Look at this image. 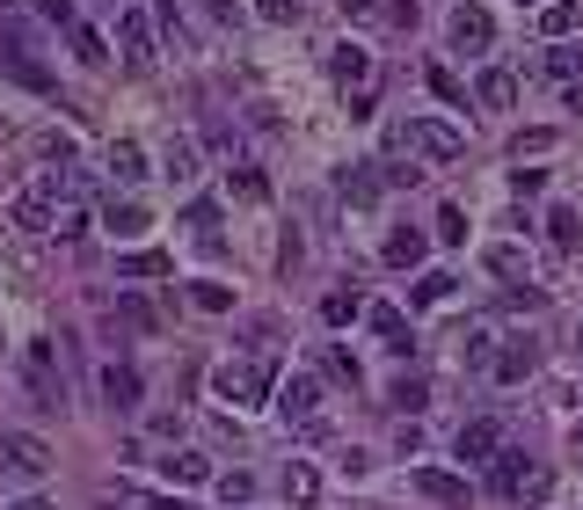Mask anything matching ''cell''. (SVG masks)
I'll list each match as a JSON object with an SVG mask.
<instances>
[{
	"mask_svg": "<svg viewBox=\"0 0 583 510\" xmlns=\"http://www.w3.org/2000/svg\"><path fill=\"white\" fill-rule=\"evenodd\" d=\"M212 394L234 401V409H263L270 394H277V364L270 358H226V364H212Z\"/></svg>",
	"mask_w": 583,
	"mask_h": 510,
	"instance_id": "obj_1",
	"label": "cell"
},
{
	"mask_svg": "<svg viewBox=\"0 0 583 510\" xmlns=\"http://www.w3.org/2000/svg\"><path fill=\"white\" fill-rule=\"evenodd\" d=\"M73 190V175L66 169H45L29 190H15L8 197V219L23 226V234H59V197Z\"/></svg>",
	"mask_w": 583,
	"mask_h": 510,
	"instance_id": "obj_2",
	"label": "cell"
},
{
	"mask_svg": "<svg viewBox=\"0 0 583 510\" xmlns=\"http://www.w3.org/2000/svg\"><path fill=\"white\" fill-rule=\"evenodd\" d=\"M394 153H409V161H460L467 153V132H452L445 117H409V124H394Z\"/></svg>",
	"mask_w": 583,
	"mask_h": 510,
	"instance_id": "obj_3",
	"label": "cell"
},
{
	"mask_svg": "<svg viewBox=\"0 0 583 510\" xmlns=\"http://www.w3.org/2000/svg\"><path fill=\"white\" fill-rule=\"evenodd\" d=\"M0 474L23 482V488H37L51 474V445L37 431H0Z\"/></svg>",
	"mask_w": 583,
	"mask_h": 510,
	"instance_id": "obj_4",
	"label": "cell"
},
{
	"mask_svg": "<svg viewBox=\"0 0 583 510\" xmlns=\"http://www.w3.org/2000/svg\"><path fill=\"white\" fill-rule=\"evenodd\" d=\"M23 380H29V394H37V409H59V401H66V372H59V350H51L45 336L23 343Z\"/></svg>",
	"mask_w": 583,
	"mask_h": 510,
	"instance_id": "obj_5",
	"label": "cell"
},
{
	"mask_svg": "<svg viewBox=\"0 0 583 510\" xmlns=\"http://www.w3.org/2000/svg\"><path fill=\"white\" fill-rule=\"evenodd\" d=\"M445 37H452V51H467V59H482V51L496 45V15H488L482 0H460V8L445 15Z\"/></svg>",
	"mask_w": 583,
	"mask_h": 510,
	"instance_id": "obj_6",
	"label": "cell"
},
{
	"mask_svg": "<svg viewBox=\"0 0 583 510\" xmlns=\"http://www.w3.org/2000/svg\"><path fill=\"white\" fill-rule=\"evenodd\" d=\"M0 80H15V88H29V96H51V88H59L51 66L29 45H0Z\"/></svg>",
	"mask_w": 583,
	"mask_h": 510,
	"instance_id": "obj_7",
	"label": "cell"
},
{
	"mask_svg": "<svg viewBox=\"0 0 583 510\" xmlns=\"http://www.w3.org/2000/svg\"><path fill=\"white\" fill-rule=\"evenodd\" d=\"M270 409L285 415V423H314V415H321V380H314V372H292L285 387L270 394Z\"/></svg>",
	"mask_w": 583,
	"mask_h": 510,
	"instance_id": "obj_8",
	"label": "cell"
},
{
	"mask_svg": "<svg viewBox=\"0 0 583 510\" xmlns=\"http://www.w3.org/2000/svg\"><path fill=\"white\" fill-rule=\"evenodd\" d=\"M409 488L423 496V503H437V510H467V482L460 474H445V467H415Z\"/></svg>",
	"mask_w": 583,
	"mask_h": 510,
	"instance_id": "obj_9",
	"label": "cell"
},
{
	"mask_svg": "<svg viewBox=\"0 0 583 510\" xmlns=\"http://www.w3.org/2000/svg\"><path fill=\"white\" fill-rule=\"evenodd\" d=\"M539 467H533V452H518V445H504L496 460H488V488L496 496H525V482H533Z\"/></svg>",
	"mask_w": 583,
	"mask_h": 510,
	"instance_id": "obj_10",
	"label": "cell"
},
{
	"mask_svg": "<svg viewBox=\"0 0 583 510\" xmlns=\"http://www.w3.org/2000/svg\"><path fill=\"white\" fill-rule=\"evenodd\" d=\"M488 372H496L504 387H518V380H533V372H539V343H533V336H510L504 350L488 358Z\"/></svg>",
	"mask_w": 583,
	"mask_h": 510,
	"instance_id": "obj_11",
	"label": "cell"
},
{
	"mask_svg": "<svg viewBox=\"0 0 583 510\" xmlns=\"http://www.w3.org/2000/svg\"><path fill=\"white\" fill-rule=\"evenodd\" d=\"M364 321H372V336H380V350H394V358H415V328L401 307H364Z\"/></svg>",
	"mask_w": 583,
	"mask_h": 510,
	"instance_id": "obj_12",
	"label": "cell"
},
{
	"mask_svg": "<svg viewBox=\"0 0 583 510\" xmlns=\"http://www.w3.org/2000/svg\"><path fill=\"white\" fill-rule=\"evenodd\" d=\"M452 452H460V460H496V452H504V423H496V415H474V423H460Z\"/></svg>",
	"mask_w": 583,
	"mask_h": 510,
	"instance_id": "obj_13",
	"label": "cell"
},
{
	"mask_svg": "<svg viewBox=\"0 0 583 510\" xmlns=\"http://www.w3.org/2000/svg\"><path fill=\"white\" fill-rule=\"evenodd\" d=\"M482 270H488V277H510V285H533V256H525L518 241L482 248Z\"/></svg>",
	"mask_w": 583,
	"mask_h": 510,
	"instance_id": "obj_14",
	"label": "cell"
},
{
	"mask_svg": "<svg viewBox=\"0 0 583 510\" xmlns=\"http://www.w3.org/2000/svg\"><path fill=\"white\" fill-rule=\"evenodd\" d=\"M380 190H387V175H372V161H358V169L336 175V197H343V204H380Z\"/></svg>",
	"mask_w": 583,
	"mask_h": 510,
	"instance_id": "obj_15",
	"label": "cell"
},
{
	"mask_svg": "<svg viewBox=\"0 0 583 510\" xmlns=\"http://www.w3.org/2000/svg\"><path fill=\"white\" fill-rule=\"evenodd\" d=\"M117 45H124V59H132V66H146V59H153V23H146L139 8H124V15H117Z\"/></svg>",
	"mask_w": 583,
	"mask_h": 510,
	"instance_id": "obj_16",
	"label": "cell"
},
{
	"mask_svg": "<svg viewBox=\"0 0 583 510\" xmlns=\"http://www.w3.org/2000/svg\"><path fill=\"white\" fill-rule=\"evenodd\" d=\"M139 394H146V380L132 364H102V401L110 409H139Z\"/></svg>",
	"mask_w": 583,
	"mask_h": 510,
	"instance_id": "obj_17",
	"label": "cell"
},
{
	"mask_svg": "<svg viewBox=\"0 0 583 510\" xmlns=\"http://www.w3.org/2000/svg\"><path fill=\"white\" fill-rule=\"evenodd\" d=\"M102 226H110L117 241H139L146 234V204L139 197H110V204H102Z\"/></svg>",
	"mask_w": 583,
	"mask_h": 510,
	"instance_id": "obj_18",
	"label": "cell"
},
{
	"mask_svg": "<svg viewBox=\"0 0 583 510\" xmlns=\"http://www.w3.org/2000/svg\"><path fill=\"white\" fill-rule=\"evenodd\" d=\"M380 256H387L394 270H415V263H423V256H431V241H423L415 226H394V234H387V248H380Z\"/></svg>",
	"mask_w": 583,
	"mask_h": 510,
	"instance_id": "obj_19",
	"label": "cell"
},
{
	"mask_svg": "<svg viewBox=\"0 0 583 510\" xmlns=\"http://www.w3.org/2000/svg\"><path fill=\"white\" fill-rule=\"evenodd\" d=\"M474 96H482V110H510V102H518V80H510L504 66H488L482 80H474Z\"/></svg>",
	"mask_w": 583,
	"mask_h": 510,
	"instance_id": "obj_20",
	"label": "cell"
},
{
	"mask_svg": "<svg viewBox=\"0 0 583 510\" xmlns=\"http://www.w3.org/2000/svg\"><path fill=\"white\" fill-rule=\"evenodd\" d=\"M153 467H161L169 482H183V488H190V482H212V460H204V452H169V460H153Z\"/></svg>",
	"mask_w": 583,
	"mask_h": 510,
	"instance_id": "obj_21",
	"label": "cell"
},
{
	"mask_svg": "<svg viewBox=\"0 0 583 510\" xmlns=\"http://www.w3.org/2000/svg\"><path fill=\"white\" fill-rule=\"evenodd\" d=\"M161 175H169L175 190H183V183H197V146H190V139H169V153H161Z\"/></svg>",
	"mask_w": 583,
	"mask_h": 510,
	"instance_id": "obj_22",
	"label": "cell"
},
{
	"mask_svg": "<svg viewBox=\"0 0 583 510\" xmlns=\"http://www.w3.org/2000/svg\"><path fill=\"white\" fill-rule=\"evenodd\" d=\"M364 314V291L350 285V291H328V299H321V321H328V328H350V321Z\"/></svg>",
	"mask_w": 583,
	"mask_h": 510,
	"instance_id": "obj_23",
	"label": "cell"
},
{
	"mask_svg": "<svg viewBox=\"0 0 583 510\" xmlns=\"http://www.w3.org/2000/svg\"><path fill=\"white\" fill-rule=\"evenodd\" d=\"M117 321H124V328H139V336H161V314L146 307L139 291H117Z\"/></svg>",
	"mask_w": 583,
	"mask_h": 510,
	"instance_id": "obj_24",
	"label": "cell"
},
{
	"mask_svg": "<svg viewBox=\"0 0 583 510\" xmlns=\"http://www.w3.org/2000/svg\"><path fill=\"white\" fill-rule=\"evenodd\" d=\"M328 73H336L343 88H350V80H372V59H364L358 45H336V51H328Z\"/></svg>",
	"mask_w": 583,
	"mask_h": 510,
	"instance_id": "obj_25",
	"label": "cell"
},
{
	"mask_svg": "<svg viewBox=\"0 0 583 510\" xmlns=\"http://www.w3.org/2000/svg\"><path fill=\"white\" fill-rule=\"evenodd\" d=\"M547 234H555L561 256H569V248H583V219H576V204H555V212H547Z\"/></svg>",
	"mask_w": 583,
	"mask_h": 510,
	"instance_id": "obj_26",
	"label": "cell"
},
{
	"mask_svg": "<svg viewBox=\"0 0 583 510\" xmlns=\"http://www.w3.org/2000/svg\"><path fill=\"white\" fill-rule=\"evenodd\" d=\"M423 401H431V387H423L415 372H401V380H394V387H387V409H394V415H415V409H423Z\"/></svg>",
	"mask_w": 583,
	"mask_h": 510,
	"instance_id": "obj_27",
	"label": "cell"
},
{
	"mask_svg": "<svg viewBox=\"0 0 583 510\" xmlns=\"http://www.w3.org/2000/svg\"><path fill=\"white\" fill-rule=\"evenodd\" d=\"M117 277H169V256L161 248H132V256H117Z\"/></svg>",
	"mask_w": 583,
	"mask_h": 510,
	"instance_id": "obj_28",
	"label": "cell"
},
{
	"mask_svg": "<svg viewBox=\"0 0 583 510\" xmlns=\"http://www.w3.org/2000/svg\"><path fill=\"white\" fill-rule=\"evenodd\" d=\"M190 307H204V314H234V285H219V277H197V285H190Z\"/></svg>",
	"mask_w": 583,
	"mask_h": 510,
	"instance_id": "obj_29",
	"label": "cell"
},
{
	"mask_svg": "<svg viewBox=\"0 0 583 510\" xmlns=\"http://www.w3.org/2000/svg\"><path fill=\"white\" fill-rule=\"evenodd\" d=\"M285 496H292V503H299V510H307V503H314V496H321V474H314V467H307V460H292V467H285Z\"/></svg>",
	"mask_w": 583,
	"mask_h": 510,
	"instance_id": "obj_30",
	"label": "cell"
},
{
	"mask_svg": "<svg viewBox=\"0 0 583 510\" xmlns=\"http://www.w3.org/2000/svg\"><path fill=\"white\" fill-rule=\"evenodd\" d=\"M110 175H117V183H139V175H146L139 139H117V146H110Z\"/></svg>",
	"mask_w": 583,
	"mask_h": 510,
	"instance_id": "obj_31",
	"label": "cell"
},
{
	"mask_svg": "<svg viewBox=\"0 0 583 510\" xmlns=\"http://www.w3.org/2000/svg\"><path fill=\"white\" fill-rule=\"evenodd\" d=\"M183 226H197V248H219V204L212 197H197L190 212H183Z\"/></svg>",
	"mask_w": 583,
	"mask_h": 510,
	"instance_id": "obj_32",
	"label": "cell"
},
{
	"mask_svg": "<svg viewBox=\"0 0 583 510\" xmlns=\"http://www.w3.org/2000/svg\"><path fill=\"white\" fill-rule=\"evenodd\" d=\"M576 23H583V8H569V0H547V8H539V29H547L555 45H561V37H569Z\"/></svg>",
	"mask_w": 583,
	"mask_h": 510,
	"instance_id": "obj_33",
	"label": "cell"
},
{
	"mask_svg": "<svg viewBox=\"0 0 583 510\" xmlns=\"http://www.w3.org/2000/svg\"><path fill=\"white\" fill-rule=\"evenodd\" d=\"M437 299H452V277H445V270H423L409 285V307H437Z\"/></svg>",
	"mask_w": 583,
	"mask_h": 510,
	"instance_id": "obj_34",
	"label": "cell"
},
{
	"mask_svg": "<svg viewBox=\"0 0 583 510\" xmlns=\"http://www.w3.org/2000/svg\"><path fill=\"white\" fill-rule=\"evenodd\" d=\"M226 197H241V204H263L270 197V183L256 169H226Z\"/></svg>",
	"mask_w": 583,
	"mask_h": 510,
	"instance_id": "obj_35",
	"label": "cell"
},
{
	"mask_svg": "<svg viewBox=\"0 0 583 510\" xmlns=\"http://www.w3.org/2000/svg\"><path fill=\"white\" fill-rule=\"evenodd\" d=\"M73 59H80V66H102V59H110V51H102V29L73 23Z\"/></svg>",
	"mask_w": 583,
	"mask_h": 510,
	"instance_id": "obj_36",
	"label": "cell"
},
{
	"mask_svg": "<svg viewBox=\"0 0 583 510\" xmlns=\"http://www.w3.org/2000/svg\"><path fill=\"white\" fill-rule=\"evenodd\" d=\"M488 343H496V336H488V328H467V336H460V364H474V372H488V358H496Z\"/></svg>",
	"mask_w": 583,
	"mask_h": 510,
	"instance_id": "obj_37",
	"label": "cell"
},
{
	"mask_svg": "<svg viewBox=\"0 0 583 510\" xmlns=\"http://www.w3.org/2000/svg\"><path fill=\"white\" fill-rule=\"evenodd\" d=\"M37 161L66 169V161H73V132H37Z\"/></svg>",
	"mask_w": 583,
	"mask_h": 510,
	"instance_id": "obj_38",
	"label": "cell"
},
{
	"mask_svg": "<svg viewBox=\"0 0 583 510\" xmlns=\"http://www.w3.org/2000/svg\"><path fill=\"white\" fill-rule=\"evenodd\" d=\"M256 15H263V23H277V29H292L299 15H307V0H256Z\"/></svg>",
	"mask_w": 583,
	"mask_h": 510,
	"instance_id": "obj_39",
	"label": "cell"
},
{
	"mask_svg": "<svg viewBox=\"0 0 583 510\" xmlns=\"http://www.w3.org/2000/svg\"><path fill=\"white\" fill-rule=\"evenodd\" d=\"M437 241H452V248L467 241V212H460V204H445V212H437Z\"/></svg>",
	"mask_w": 583,
	"mask_h": 510,
	"instance_id": "obj_40",
	"label": "cell"
},
{
	"mask_svg": "<svg viewBox=\"0 0 583 510\" xmlns=\"http://www.w3.org/2000/svg\"><path fill=\"white\" fill-rule=\"evenodd\" d=\"M328 380H343V387H358L364 372H358V358H350V350H328Z\"/></svg>",
	"mask_w": 583,
	"mask_h": 510,
	"instance_id": "obj_41",
	"label": "cell"
},
{
	"mask_svg": "<svg viewBox=\"0 0 583 510\" xmlns=\"http://www.w3.org/2000/svg\"><path fill=\"white\" fill-rule=\"evenodd\" d=\"M547 73H555V80H576V73H583V51H547Z\"/></svg>",
	"mask_w": 583,
	"mask_h": 510,
	"instance_id": "obj_42",
	"label": "cell"
},
{
	"mask_svg": "<svg viewBox=\"0 0 583 510\" xmlns=\"http://www.w3.org/2000/svg\"><path fill=\"white\" fill-rule=\"evenodd\" d=\"M510 190H518V197H539V190H547V169H510Z\"/></svg>",
	"mask_w": 583,
	"mask_h": 510,
	"instance_id": "obj_43",
	"label": "cell"
},
{
	"mask_svg": "<svg viewBox=\"0 0 583 510\" xmlns=\"http://www.w3.org/2000/svg\"><path fill=\"white\" fill-rule=\"evenodd\" d=\"M153 23H161L175 45H183V8H175V0H153Z\"/></svg>",
	"mask_w": 583,
	"mask_h": 510,
	"instance_id": "obj_44",
	"label": "cell"
},
{
	"mask_svg": "<svg viewBox=\"0 0 583 510\" xmlns=\"http://www.w3.org/2000/svg\"><path fill=\"white\" fill-rule=\"evenodd\" d=\"M219 496H226V503H248L256 482H248V474H219Z\"/></svg>",
	"mask_w": 583,
	"mask_h": 510,
	"instance_id": "obj_45",
	"label": "cell"
},
{
	"mask_svg": "<svg viewBox=\"0 0 583 510\" xmlns=\"http://www.w3.org/2000/svg\"><path fill=\"white\" fill-rule=\"evenodd\" d=\"M197 8H204L212 23H241V0H197Z\"/></svg>",
	"mask_w": 583,
	"mask_h": 510,
	"instance_id": "obj_46",
	"label": "cell"
},
{
	"mask_svg": "<svg viewBox=\"0 0 583 510\" xmlns=\"http://www.w3.org/2000/svg\"><path fill=\"white\" fill-rule=\"evenodd\" d=\"M29 8H37L45 23H73V0H29Z\"/></svg>",
	"mask_w": 583,
	"mask_h": 510,
	"instance_id": "obj_47",
	"label": "cell"
},
{
	"mask_svg": "<svg viewBox=\"0 0 583 510\" xmlns=\"http://www.w3.org/2000/svg\"><path fill=\"white\" fill-rule=\"evenodd\" d=\"M547 146H555V132H525V139L510 146V153H518V161H525V153H547Z\"/></svg>",
	"mask_w": 583,
	"mask_h": 510,
	"instance_id": "obj_48",
	"label": "cell"
},
{
	"mask_svg": "<svg viewBox=\"0 0 583 510\" xmlns=\"http://www.w3.org/2000/svg\"><path fill=\"white\" fill-rule=\"evenodd\" d=\"M387 23H415V0H387Z\"/></svg>",
	"mask_w": 583,
	"mask_h": 510,
	"instance_id": "obj_49",
	"label": "cell"
},
{
	"mask_svg": "<svg viewBox=\"0 0 583 510\" xmlns=\"http://www.w3.org/2000/svg\"><path fill=\"white\" fill-rule=\"evenodd\" d=\"M336 8H343V15H358V23L372 15V0H336Z\"/></svg>",
	"mask_w": 583,
	"mask_h": 510,
	"instance_id": "obj_50",
	"label": "cell"
},
{
	"mask_svg": "<svg viewBox=\"0 0 583 510\" xmlns=\"http://www.w3.org/2000/svg\"><path fill=\"white\" fill-rule=\"evenodd\" d=\"M139 510H190L183 496H161V503H139Z\"/></svg>",
	"mask_w": 583,
	"mask_h": 510,
	"instance_id": "obj_51",
	"label": "cell"
},
{
	"mask_svg": "<svg viewBox=\"0 0 583 510\" xmlns=\"http://www.w3.org/2000/svg\"><path fill=\"white\" fill-rule=\"evenodd\" d=\"M8 510H59V503H45V496H23V503H8Z\"/></svg>",
	"mask_w": 583,
	"mask_h": 510,
	"instance_id": "obj_52",
	"label": "cell"
},
{
	"mask_svg": "<svg viewBox=\"0 0 583 510\" xmlns=\"http://www.w3.org/2000/svg\"><path fill=\"white\" fill-rule=\"evenodd\" d=\"M518 8H547V0H518Z\"/></svg>",
	"mask_w": 583,
	"mask_h": 510,
	"instance_id": "obj_53",
	"label": "cell"
},
{
	"mask_svg": "<svg viewBox=\"0 0 583 510\" xmlns=\"http://www.w3.org/2000/svg\"><path fill=\"white\" fill-rule=\"evenodd\" d=\"M576 358H583V336H576Z\"/></svg>",
	"mask_w": 583,
	"mask_h": 510,
	"instance_id": "obj_54",
	"label": "cell"
},
{
	"mask_svg": "<svg viewBox=\"0 0 583 510\" xmlns=\"http://www.w3.org/2000/svg\"><path fill=\"white\" fill-rule=\"evenodd\" d=\"M0 8H8V0H0Z\"/></svg>",
	"mask_w": 583,
	"mask_h": 510,
	"instance_id": "obj_55",
	"label": "cell"
}]
</instances>
